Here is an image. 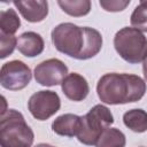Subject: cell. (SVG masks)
<instances>
[{"label": "cell", "instance_id": "cell-1", "mask_svg": "<svg viewBox=\"0 0 147 147\" xmlns=\"http://www.w3.org/2000/svg\"><path fill=\"white\" fill-rule=\"evenodd\" d=\"M55 48L74 59L87 60L95 56L102 47L101 33L92 28H80L74 23H61L52 31Z\"/></svg>", "mask_w": 147, "mask_h": 147}, {"label": "cell", "instance_id": "cell-2", "mask_svg": "<svg viewBox=\"0 0 147 147\" xmlns=\"http://www.w3.org/2000/svg\"><path fill=\"white\" fill-rule=\"evenodd\" d=\"M96 92L105 103L124 105L139 101L145 95L146 83L137 75L110 72L99 79Z\"/></svg>", "mask_w": 147, "mask_h": 147}, {"label": "cell", "instance_id": "cell-3", "mask_svg": "<svg viewBox=\"0 0 147 147\" xmlns=\"http://www.w3.org/2000/svg\"><path fill=\"white\" fill-rule=\"evenodd\" d=\"M34 134L26 124L23 115L15 109L1 114L0 144L1 147H31Z\"/></svg>", "mask_w": 147, "mask_h": 147}, {"label": "cell", "instance_id": "cell-4", "mask_svg": "<svg viewBox=\"0 0 147 147\" xmlns=\"http://www.w3.org/2000/svg\"><path fill=\"white\" fill-rule=\"evenodd\" d=\"M114 46L118 55L129 63H140L147 57V38L134 28L125 26L117 31Z\"/></svg>", "mask_w": 147, "mask_h": 147}, {"label": "cell", "instance_id": "cell-5", "mask_svg": "<svg viewBox=\"0 0 147 147\" xmlns=\"http://www.w3.org/2000/svg\"><path fill=\"white\" fill-rule=\"evenodd\" d=\"M114 123L110 110L103 105H95L90 111L82 116V124L77 139L79 142L92 146L95 145L102 132Z\"/></svg>", "mask_w": 147, "mask_h": 147}, {"label": "cell", "instance_id": "cell-6", "mask_svg": "<svg viewBox=\"0 0 147 147\" xmlns=\"http://www.w3.org/2000/svg\"><path fill=\"white\" fill-rule=\"evenodd\" d=\"M32 78L31 69L20 60L5 63L0 70V84L9 91H20L29 85Z\"/></svg>", "mask_w": 147, "mask_h": 147}, {"label": "cell", "instance_id": "cell-7", "mask_svg": "<svg viewBox=\"0 0 147 147\" xmlns=\"http://www.w3.org/2000/svg\"><path fill=\"white\" fill-rule=\"evenodd\" d=\"M61 100L54 91H38L28 101V109L38 121H46L60 110Z\"/></svg>", "mask_w": 147, "mask_h": 147}, {"label": "cell", "instance_id": "cell-8", "mask_svg": "<svg viewBox=\"0 0 147 147\" xmlns=\"http://www.w3.org/2000/svg\"><path fill=\"white\" fill-rule=\"evenodd\" d=\"M68 67L59 59H49L40 62L34 68V79L42 86H56L62 84L68 76Z\"/></svg>", "mask_w": 147, "mask_h": 147}, {"label": "cell", "instance_id": "cell-9", "mask_svg": "<svg viewBox=\"0 0 147 147\" xmlns=\"http://www.w3.org/2000/svg\"><path fill=\"white\" fill-rule=\"evenodd\" d=\"M64 95L72 101H83L90 92V86L85 77L77 72L69 74L61 84Z\"/></svg>", "mask_w": 147, "mask_h": 147}, {"label": "cell", "instance_id": "cell-10", "mask_svg": "<svg viewBox=\"0 0 147 147\" xmlns=\"http://www.w3.org/2000/svg\"><path fill=\"white\" fill-rule=\"evenodd\" d=\"M14 6L18 9L23 18L31 23H38L46 18L48 15V2L44 0H28V1H14Z\"/></svg>", "mask_w": 147, "mask_h": 147}, {"label": "cell", "instance_id": "cell-11", "mask_svg": "<svg viewBox=\"0 0 147 147\" xmlns=\"http://www.w3.org/2000/svg\"><path fill=\"white\" fill-rule=\"evenodd\" d=\"M45 42L42 37L33 31L22 33L17 39V49L26 57H34L42 53Z\"/></svg>", "mask_w": 147, "mask_h": 147}, {"label": "cell", "instance_id": "cell-12", "mask_svg": "<svg viewBox=\"0 0 147 147\" xmlns=\"http://www.w3.org/2000/svg\"><path fill=\"white\" fill-rule=\"evenodd\" d=\"M80 124L82 117L74 114H63L53 121L52 130L59 136L71 138L78 134Z\"/></svg>", "mask_w": 147, "mask_h": 147}, {"label": "cell", "instance_id": "cell-13", "mask_svg": "<svg viewBox=\"0 0 147 147\" xmlns=\"http://www.w3.org/2000/svg\"><path fill=\"white\" fill-rule=\"evenodd\" d=\"M123 122L126 127L137 133L147 131V111L144 109H131L123 115Z\"/></svg>", "mask_w": 147, "mask_h": 147}, {"label": "cell", "instance_id": "cell-14", "mask_svg": "<svg viewBox=\"0 0 147 147\" xmlns=\"http://www.w3.org/2000/svg\"><path fill=\"white\" fill-rule=\"evenodd\" d=\"M125 142V136L121 130L116 127H108L98 139L95 147H124Z\"/></svg>", "mask_w": 147, "mask_h": 147}, {"label": "cell", "instance_id": "cell-15", "mask_svg": "<svg viewBox=\"0 0 147 147\" xmlns=\"http://www.w3.org/2000/svg\"><path fill=\"white\" fill-rule=\"evenodd\" d=\"M57 5L61 7V9L67 13L70 16L74 17H80L85 16L91 10V1L90 0H60L57 1Z\"/></svg>", "mask_w": 147, "mask_h": 147}, {"label": "cell", "instance_id": "cell-16", "mask_svg": "<svg viewBox=\"0 0 147 147\" xmlns=\"http://www.w3.org/2000/svg\"><path fill=\"white\" fill-rule=\"evenodd\" d=\"M21 26V21L16 11L11 8L0 11V32L5 34H14Z\"/></svg>", "mask_w": 147, "mask_h": 147}, {"label": "cell", "instance_id": "cell-17", "mask_svg": "<svg viewBox=\"0 0 147 147\" xmlns=\"http://www.w3.org/2000/svg\"><path fill=\"white\" fill-rule=\"evenodd\" d=\"M131 25L134 29L147 32V0L140 1L131 14Z\"/></svg>", "mask_w": 147, "mask_h": 147}, {"label": "cell", "instance_id": "cell-18", "mask_svg": "<svg viewBox=\"0 0 147 147\" xmlns=\"http://www.w3.org/2000/svg\"><path fill=\"white\" fill-rule=\"evenodd\" d=\"M0 57L5 59L10 55L17 47V39L14 34H5L0 32Z\"/></svg>", "mask_w": 147, "mask_h": 147}, {"label": "cell", "instance_id": "cell-19", "mask_svg": "<svg viewBox=\"0 0 147 147\" xmlns=\"http://www.w3.org/2000/svg\"><path fill=\"white\" fill-rule=\"evenodd\" d=\"M100 6L107 10V11H122L124 10L129 5H130V0H100Z\"/></svg>", "mask_w": 147, "mask_h": 147}, {"label": "cell", "instance_id": "cell-20", "mask_svg": "<svg viewBox=\"0 0 147 147\" xmlns=\"http://www.w3.org/2000/svg\"><path fill=\"white\" fill-rule=\"evenodd\" d=\"M142 71H144L145 79L147 80V57H146V59H145V61H144V64H142Z\"/></svg>", "mask_w": 147, "mask_h": 147}, {"label": "cell", "instance_id": "cell-21", "mask_svg": "<svg viewBox=\"0 0 147 147\" xmlns=\"http://www.w3.org/2000/svg\"><path fill=\"white\" fill-rule=\"evenodd\" d=\"M34 147H54V146H52V145H49V144H38V145H36Z\"/></svg>", "mask_w": 147, "mask_h": 147}, {"label": "cell", "instance_id": "cell-22", "mask_svg": "<svg viewBox=\"0 0 147 147\" xmlns=\"http://www.w3.org/2000/svg\"><path fill=\"white\" fill-rule=\"evenodd\" d=\"M140 147H144V146H140Z\"/></svg>", "mask_w": 147, "mask_h": 147}]
</instances>
